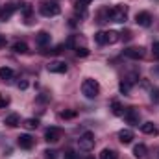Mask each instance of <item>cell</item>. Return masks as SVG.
Wrapping results in <instances>:
<instances>
[{"instance_id": "8992f818", "label": "cell", "mask_w": 159, "mask_h": 159, "mask_svg": "<svg viewBox=\"0 0 159 159\" xmlns=\"http://www.w3.org/2000/svg\"><path fill=\"white\" fill-rule=\"evenodd\" d=\"M63 137V129L61 128H56V126H50L46 131H44V139L48 143H57L59 139Z\"/></svg>"}, {"instance_id": "f1b7e54d", "label": "cell", "mask_w": 159, "mask_h": 159, "mask_svg": "<svg viewBox=\"0 0 159 159\" xmlns=\"http://www.w3.org/2000/svg\"><path fill=\"white\" fill-rule=\"evenodd\" d=\"M150 98H152V102H154V104H159V89H152Z\"/></svg>"}, {"instance_id": "8fae6325", "label": "cell", "mask_w": 159, "mask_h": 159, "mask_svg": "<svg viewBox=\"0 0 159 159\" xmlns=\"http://www.w3.org/2000/svg\"><path fill=\"white\" fill-rule=\"evenodd\" d=\"M17 7H19V4H6V7L4 9H0V20H9L11 17H13V13L17 11Z\"/></svg>"}, {"instance_id": "ba28073f", "label": "cell", "mask_w": 159, "mask_h": 159, "mask_svg": "<svg viewBox=\"0 0 159 159\" xmlns=\"http://www.w3.org/2000/svg\"><path fill=\"white\" fill-rule=\"evenodd\" d=\"M46 69H48L50 72H54V74H65L69 67H67L65 61H50V63L46 65Z\"/></svg>"}, {"instance_id": "4316f807", "label": "cell", "mask_w": 159, "mask_h": 159, "mask_svg": "<svg viewBox=\"0 0 159 159\" xmlns=\"http://www.w3.org/2000/svg\"><path fill=\"white\" fill-rule=\"evenodd\" d=\"M76 115H78V113H76V111H74V109H69V111H63V113H61V119L69 120V119H74V117H76Z\"/></svg>"}, {"instance_id": "e0dca14e", "label": "cell", "mask_w": 159, "mask_h": 159, "mask_svg": "<svg viewBox=\"0 0 159 159\" xmlns=\"http://www.w3.org/2000/svg\"><path fill=\"white\" fill-rule=\"evenodd\" d=\"M35 41H37V44H39L41 48H44V46L50 43V34H48V32H39L37 37H35Z\"/></svg>"}, {"instance_id": "5bb4252c", "label": "cell", "mask_w": 159, "mask_h": 159, "mask_svg": "<svg viewBox=\"0 0 159 159\" xmlns=\"http://www.w3.org/2000/svg\"><path fill=\"white\" fill-rule=\"evenodd\" d=\"M109 109H111V113H113L115 117H122V115H124V106L120 104V100H113L111 106H109Z\"/></svg>"}, {"instance_id": "d6a6232c", "label": "cell", "mask_w": 159, "mask_h": 159, "mask_svg": "<svg viewBox=\"0 0 159 159\" xmlns=\"http://www.w3.org/2000/svg\"><path fill=\"white\" fill-rule=\"evenodd\" d=\"M26 87H28V81H20L19 83V89H26Z\"/></svg>"}, {"instance_id": "7a4b0ae2", "label": "cell", "mask_w": 159, "mask_h": 159, "mask_svg": "<svg viewBox=\"0 0 159 159\" xmlns=\"http://www.w3.org/2000/svg\"><path fill=\"white\" fill-rule=\"evenodd\" d=\"M39 11L43 17H56L61 13V6L57 0H43L39 4Z\"/></svg>"}, {"instance_id": "ac0fdd59", "label": "cell", "mask_w": 159, "mask_h": 159, "mask_svg": "<svg viewBox=\"0 0 159 159\" xmlns=\"http://www.w3.org/2000/svg\"><path fill=\"white\" fill-rule=\"evenodd\" d=\"M131 85H133V83H131V81H129V80H122V81H120L119 83V89H120V93H122V94H129V93H131Z\"/></svg>"}, {"instance_id": "1f68e13d", "label": "cell", "mask_w": 159, "mask_h": 159, "mask_svg": "<svg viewBox=\"0 0 159 159\" xmlns=\"http://www.w3.org/2000/svg\"><path fill=\"white\" fill-rule=\"evenodd\" d=\"M65 159H78V156H76V152H72V150H69V152L65 154Z\"/></svg>"}, {"instance_id": "603a6c76", "label": "cell", "mask_w": 159, "mask_h": 159, "mask_svg": "<svg viewBox=\"0 0 159 159\" xmlns=\"http://www.w3.org/2000/svg\"><path fill=\"white\" fill-rule=\"evenodd\" d=\"M19 9H20V13L28 19L30 15H32V11H34V7H32V4H28V2H24V4H19Z\"/></svg>"}, {"instance_id": "4dcf8cb0", "label": "cell", "mask_w": 159, "mask_h": 159, "mask_svg": "<svg viewBox=\"0 0 159 159\" xmlns=\"http://www.w3.org/2000/svg\"><path fill=\"white\" fill-rule=\"evenodd\" d=\"M152 52H154V57H157V59H159V43H154Z\"/></svg>"}, {"instance_id": "e575fe53", "label": "cell", "mask_w": 159, "mask_h": 159, "mask_svg": "<svg viewBox=\"0 0 159 159\" xmlns=\"http://www.w3.org/2000/svg\"><path fill=\"white\" fill-rule=\"evenodd\" d=\"M85 159H94V157H93V156H89V157H85Z\"/></svg>"}, {"instance_id": "2e32d148", "label": "cell", "mask_w": 159, "mask_h": 159, "mask_svg": "<svg viewBox=\"0 0 159 159\" xmlns=\"http://www.w3.org/2000/svg\"><path fill=\"white\" fill-rule=\"evenodd\" d=\"M141 131L146 133V135H157V128H156L154 122H144V124H141Z\"/></svg>"}, {"instance_id": "836d02e7", "label": "cell", "mask_w": 159, "mask_h": 159, "mask_svg": "<svg viewBox=\"0 0 159 159\" xmlns=\"http://www.w3.org/2000/svg\"><path fill=\"white\" fill-rule=\"evenodd\" d=\"M2 46H6V37L0 35V48H2Z\"/></svg>"}, {"instance_id": "7402d4cb", "label": "cell", "mask_w": 159, "mask_h": 159, "mask_svg": "<svg viewBox=\"0 0 159 159\" xmlns=\"http://www.w3.org/2000/svg\"><path fill=\"white\" fill-rule=\"evenodd\" d=\"M100 159H119V154L115 150H109V148H104L102 154H100Z\"/></svg>"}, {"instance_id": "d4e9b609", "label": "cell", "mask_w": 159, "mask_h": 159, "mask_svg": "<svg viewBox=\"0 0 159 159\" xmlns=\"http://www.w3.org/2000/svg\"><path fill=\"white\" fill-rule=\"evenodd\" d=\"M106 35H107V44H115V43L120 39V35L117 34V32H113V30L106 32Z\"/></svg>"}, {"instance_id": "4fadbf2b", "label": "cell", "mask_w": 159, "mask_h": 159, "mask_svg": "<svg viewBox=\"0 0 159 159\" xmlns=\"http://www.w3.org/2000/svg\"><path fill=\"white\" fill-rule=\"evenodd\" d=\"M119 141L122 144H129L133 141V131L131 129H120L119 131Z\"/></svg>"}, {"instance_id": "9c48e42d", "label": "cell", "mask_w": 159, "mask_h": 159, "mask_svg": "<svg viewBox=\"0 0 159 159\" xmlns=\"http://www.w3.org/2000/svg\"><path fill=\"white\" fill-rule=\"evenodd\" d=\"M34 137L32 135H28V133H24V135H19L17 137V144L22 148V150H32L34 148Z\"/></svg>"}, {"instance_id": "5b68a950", "label": "cell", "mask_w": 159, "mask_h": 159, "mask_svg": "<svg viewBox=\"0 0 159 159\" xmlns=\"http://www.w3.org/2000/svg\"><path fill=\"white\" fill-rule=\"evenodd\" d=\"M124 120L129 124V126H139L141 124V113H139V109L137 107H128V109H124Z\"/></svg>"}, {"instance_id": "52a82bcc", "label": "cell", "mask_w": 159, "mask_h": 159, "mask_svg": "<svg viewBox=\"0 0 159 159\" xmlns=\"http://www.w3.org/2000/svg\"><path fill=\"white\" fill-rule=\"evenodd\" d=\"M122 54L129 59H141V57H144V48L143 46H129V48H124Z\"/></svg>"}, {"instance_id": "83f0119b", "label": "cell", "mask_w": 159, "mask_h": 159, "mask_svg": "<svg viewBox=\"0 0 159 159\" xmlns=\"http://www.w3.org/2000/svg\"><path fill=\"white\" fill-rule=\"evenodd\" d=\"M76 56H80V57H87V56H89V50H87L85 46H81V48L76 46Z\"/></svg>"}, {"instance_id": "f546056e", "label": "cell", "mask_w": 159, "mask_h": 159, "mask_svg": "<svg viewBox=\"0 0 159 159\" xmlns=\"http://www.w3.org/2000/svg\"><path fill=\"white\" fill-rule=\"evenodd\" d=\"M44 157L46 159H56V152H54V150H44Z\"/></svg>"}, {"instance_id": "d6986e66", "label": "cell", "mask_w": 159, "mask_h": 159, "mask_svg": "<svg viewBox=\"0 0 159 159\" xmlns=\"http://www.w3.org/2000/svg\"><path fill=\"white\" fill-rule=\"evenodd\" d=\"M13 52H15V54H26V52H28V44H26L24 41H17V43L13 44Z\"/></svg>"}, {"instance_id": "484cf974", "label": "cell", "mask_w": 159, "mask_h": 159, "mask_svg": "<svg viewBox=\"0 0 159 159\" xmlns=\"http://www.w3.org/2000/svg\"><path fill=\"white\" fill-rule=\"evenodd\" d=\"M9 102H11V98H9L6 93H0V107H6Z\"/></svg>"}, {"instance_id": "cb8c5ba5", "label": "cell", "mask_w": 159, "mask_h": 159, "mask_svg": "<svg viewBox=\"0 0 159 159\" xmlns=\"http://www.w3.org/2000/svg\"><path fill=\"white\" fill-rule=\"evenodd\" d=\"M22 126H24L26 129H35V128L39 126V120L37 119H26L24 122H22Z\"/></svg>"}, {"instance_id": "6da1fadb", "label": "cell", "mask_w": 159, "mask_h": 159, "mask_svg": "<svg viewBox=\"0 0 159 159\" xmlns=\"http://www.w3.org/2000/svg\"><path fill=\"white\" fill-rule=\"evenodd\" d=\"M104 17H106V20H111V22H126V19H128V6L119 4V6L107 9L104 13Z\"/></svg>"}, {"instance_id": "30bf717a", "label": "cell", "mask_w": 159, "mask_h": 159, "mask_svg": "<svg viewBox=\"0 0 159 159\" xmlns=\"http://www.w3.org/2000/svg\"><path fill=\"white\" fill-rule=\"evenodd\" d=\"M135 22H137L139 26H144V28H148V26L152 24V15H150L148 11H139V13L135 15Z\"/></svg>"}, {"instance_id": "44dd1931", "label": "cell", "mask_w": 159, "mask_h": 159, "mask_svg": "<svg viewBox=\"0 0 159 159\" xmlns=\"http://www.w3.org/2000/svg\"><path fill=\"white\" fill-rule=\"evenodd\" d=\"M13 76H15L13 69H9V67H0V80H11Z\"/></svg>"}, {"instance_id": "ffe728a7", "label": "cell", "mask_w": 159, "mask_h": 159, "mask_svg": "<svg viewBox=\"0 0 159 159\" xmlns=\"http://www.w3.org/2000/svg\"><path fill=\"white\" fill-rule=\"evenodd\" d=\"M93 0H76V11L81 13V17H85V9H87V6L91 4Z\"/></svg>"}, {"instance_id": "277c9868", "label": "cell", "mask_w": 159, "mask_h": 159, "mask_svg": "<svg viewBox=\"0 0 159 159\" xmlns=\"http://www.w3.org/2000/svg\"><path fill=\"white\" fill-rule=\"evenodd\" d=\"M78 146H80V150H83V152H91L94 148V135L91 131H85L78 139Z\"/></svg>"}, {"instance_id": "3957f363", "label": "cell", "mask_w": 159, "mask_h": 159, "mask_svg": "<svg viewBox=\"0 0 159 159\" xmlns=\"http://www.w3.org/2000/svg\"><path fill=\"white\" fill-rule=\"evenodd\" d=\"M81 93L87 96V98H96L98 94H100V83L96 81V80H83V83H81Z\"/></svg>"}, {"instance_id": "9a60e30c", "label": "cell", "mask_w": 159, "mask_h": 159, "mask_svg": "<svg viewBox=\"0 0 159 159\" xmlns=\"http://www.w3.org/2000/svg\"><path fill=\"white\" fill-rule=\"evenodd\" d=\"M4 124L9 126V128H17V126L20 124V117H19L17 113H11V115H7V117L4 119Z\"/></svg>"}, {"instance_id": "7c38bea8", "label": "cell", "mask_w": 159, "mask_h": 159, "mask_svg": "<svg viewBox=\"0 0 159 159\" xmlns=\"http://www.w3.org/2000/svg\"><path fill=\"white\" fill-rule=\"evenodd\" d=\"M146 154H148V148H146V144H143V143L135 144V148H133V157L144 159V157H146Z\"/></svg>"}]
</instances>
